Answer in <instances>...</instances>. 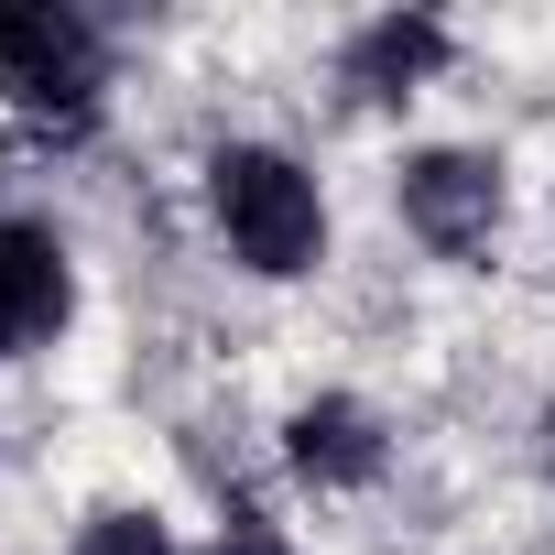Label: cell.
I'll return each mask as SVG.
<instances>
[{"label":"cell","mask_w":555,"mask_h":555,"mask_svg":"<svg viewBox=\"0 0 555 555\" xmlns=\"http://www.w3.org/2000/svg\"><path fill=\"white\" fill-rule=\"evenodd\" d=\"M196 207L218 229V250L250 272V284H306L327 272V240H338V207L317 185V164L295 142H207L196 164Z\"/></svg>","instance_id":"cell-1"},{"label":"cell","mask_w":555,"mask_h":555,"mask_svg":"<svg viewBox=\"0 0 555 555\" xmlns=\"http://www.w3.org/2000/svg\"><path fill=\"white\" fill-rule=\"evenodd\" d=\"M109 23L77 0H0V109L34 131H99L109 109Z\"/></svg>","instance_id":"cell-2"},{"label":"cell","mask_w":555,"mask_h":555,"mask_svg":"<svg viewBox=\"0 0 555 555\" xmlns=\"http://www.w3.org/2000/svg\"><path fill=\"white\" fill-rule=\"evenodd\" d=\"M392 218H403V240L425 261L479 272L501 250V229H512V164L490 142H414L392 164Z\"/></svg>","instance_id":"cell-3"},{"label":"cell","mask_w":555,"mask_h":555,"mask_svg":"<svg viewBox=\"0 0 555 555\" xmlns=\"http://www.w3.org/2000/svg\"><path fill=\"white\" fill-rule=\"evenodd\" d=\"M77 306H88L77 240H66L44 207H12V218H0V360H44V349H66Z\"/></svg>","instance_id":"cell-4"},{"label":"cell","mask_w":555,"mask_h":555,"mask_svg":"<svg viewBox=\"0 0 555 555\" xmlns=\"http://www.w3.org/2000/svg\"><path fill=\"white\" fill-rule=\"evenodd\" d=\"M272 447H284V479H295L306 501H360V490L392 479V414H382L371 392H349V382L306 392Z\"/></svg>","instance_id":"cell-5"},{"label":"cell","mask_w":555,"mask_h":555,"mask_svg":"<svg viewBox=\"0 0 555 555\" xmlns=\"http://www.w3.org/2000/svg\"><path fill=\"white\" fill-rule=\"evenodd\" d=\"M447 55H457V34L436 12H371L338 34V88H349V109H403L447 77Z\"/></svg>","instance_id":"cell-6"},{"label":"cell","mask_w":555,"mask_h":555,"mask_svg":"<svg viewBox=\"0 0 555 555\" xmlns=\"http://www.w3.org/2000/svg\"><path fill=\"white\" fill-rule=\"evenodd\" d=\"M55 555H185V533H175L153 501H99V512H88Z\"/></svg>","instance_id":"cell-7"},{"label":"cell","mask_w":555,"mask_h":555,"mask_svg":"<svg viewBox=\"0 0 555 555\" xmlns=\"http://www.w3.org/2000/svg\"><path fill=\"white\" fill-rule=\"evenodd\" d=\"M196 555H306V544H295V522H272V501H229Z\"/></svg>","instance_id":"cell-8"},{"label":"cell","mask_w":555,"mask_h":555,"mask_svg":"<svg viewBox=\"0 0 555 555\" xmlns=\"http://www.w3.org/2000/svg\"><path fill=\"white\" fill-rule=\"evenodd\" d=\"M533 436H544V479H555V403H544V425H533Z\"/></svg>","instance_id":"cell-9"}]
</instances>
